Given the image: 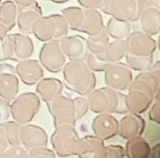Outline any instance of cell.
I'll return each instance as SVG.
<instances>
[{"instance_id":"6da1fadb","label":"cell","mask_w":160,"mask_h":158,"mask_svg":"<svg viewBox=\"0 0 160 158\" xmlns=\"http://www.w3.org/2000/svg\"><path fill=\"white\" fill-rule=\"evenodd\" d=\"M160 62L153 63L149 70L141 72L130 84L126 95L128 113L142 114L149 109L155 96L159 92Z\"/></svg>"},{"instance_id":"7a4b0ae2","label":"cell","mask_w":160,"mask_h":158,"mask_svg":"<svg viewBox=\"0 0 160 158\" xmlns=\"http://www.w3.org/2000/svg\"><path fill=\"white\" fill-rule=\"evenodd\" d=\"M46 104L53 117L55 127L62 125H75L77 120L82 118L89 110L87 98L82 96L70 99L60 95Z\"/></svg>"},{"instance_id":"3957f363","label":"cell","mask_w":160,"mask_h":158,"mask_svg":"<svg viewBox=\"0 0 160 158\" xmlns=\"http://www.w3.org/2000/svg\"><path fill=\"white\" fill-rule=\"evenodd\" d=\"M89 110L95 114H125L128 112L126 95L120 91L106 87L93 89L87 95Z\"/></svg>"},{"instance_id":"277c9868","label":"cell","mask_w":160,"mask_h":158,"mask_svg":"<svg viewBox=\"0 0 160 158\" xmlns=\"http://www.w3.org/2000/svg\"><path fill=\"white\" fill-rule=\"evenodd\" d=\"M64 84L70 91L81 95H87L96 86L95 73L84 61L66 63L62 68Z\"/></svg>"},{"instance_id":"5b68a950","label":"cell","mask_w":160,"mask_h":158,"mask_svg":"<svg viewBox=\"0 0 160 158\" xmlns=\"http://www.w3.org/2000/svg\"><path fill=\"white\" fill-rule=\"evenodd\" d=\"M69 26L64 17L60 14H52L38 17L32 27V34L41 42L60 40L67 36Z\"/></svg>"},{"instance_id":"8992f818","label":"cell","mask_w":160,"mask_h":158,"mask_svg":"<svg viewBox=\"0 0 160 158\" xmlns=\"http://www.w3.org/2000/svg\"><path fill=\"white\" fill-rule=\"evenodd\" d=\"M40 106L41 99L37 93L24 92L14 99L9 109L13 120L20 125H25L34 118Z\"/></svg>"},{"instance_id":"52a82bcc","label":"cell","mask_w":160,"mask_h":158,"mask_svg":"<svg viewBox=\"0 0 160 158\" xmlns=\"http://www.w3.org/2000/svg\"><path fill=\"white\" fill-rule=\"evenodd\" d=\"M80 137L72 125L56 127L51 136V144L54 151L60 157L76 156Z\"/></svg>"},{"instance_id":"ba28073f","label":"cell","mask_w":160,"mask_h":158,"mask_svg":"<svg viewBox=\"0 0 160 158\" xmlns=\"http://www.w3.org/2000/svg\"><path fill=\"white\" fill-rule=\"evenodd\" d=\"M145 8L141 0H106L100 9L112 17L131 23L139 20Z\"/></svg>"},{"instance_id":"9c48e42d","label":"cell","mask_w":160,"mask_h":158,"mask_svg":"<svg viewBox=\"0 0 160 158\" xmlns=\"http://www.w3.org/2000/svg\"><path fill=\"white\" fill-rule=\"evenodd\" d=\"M40 64L51 73H58L67 63V56L62 52L59 40L45 42L39 53Z\"/></svg>"},{"instance_id":"30bf717a","label":"cell","mask_w":160,"mask_h":158,"mask_svg":"<svg viewBox=\"0 0 160 158\" xmlns=\"http://www.w3.org/2000/svg\"><path fill=\"white\" fill-rule=\"evenodd\" d=\"M127 53L134 56H152L157 48V42L152 35L142 31L131 32L125 39Z\"/></svg>"},{"instance_id":"8fae6325","label":"cell","mask_w":160,"mask_h":158,"mask_svg":"<svg viewBox=\"0 0 160 158\" xmlns=\"http://www.w3.org/2000/svg\"><path fill=\"white\" fill-rule=\"evenodd\" d=\"M104 72L106 86L120 92L128 90L133 80L132 70L125 63H112Z\"/></svg>"},{"instance_id":"7c38bea8","label":"cell","mask_w":160,"mask_h":158,"mask_svg":"<svg viewBox=\"0 0 160 158\" xmlns=\"http://www.w3.org/2000/svg\"><path fill=\"white\" fill-rule=\"evenodd\" d=\"M19 92V78L15 67L9 64H0V96L12 101Z\"/></svg>"},{"instance_id":"4fadbf2b","label":"cell","mask_w":160,"mask_h":158,"mask_svg":"<svg viewBox=\"0 0 160 158\" xmlns=\"http://www.w3.org/2000/svg\"><path fill=\"white\" fill-rule=\"evenodd\" d=\"M59 41L62 52L70 60H85L88 49L84 37L81 35L65 36Z\"/></svg>"},{"instance_id":"5bb4252c","label":"cell","mask_w":160,"mask_h":158,"mask_svg":"<svg viewBox=\"0 0 160 158\" xmlns=\"http://www.w3.org/2000/svg\"><path fill=\"white\" fill-rule=\"evenodd\" d=\"M92 128L95 136L108 140L118 135L119 120L112 114L102 113L95 117Z\"/></svg>"},{"instance_id":"9a60e30c","label":"cell","mask_w":160,"mask_h":158,"mask_svg":"<svg viewBox=\"0 0 160 158\" xmlns=\"http://www.w3.org/2000/svg\"><path fill=\"white\" fill-rule=\"evenodd\" d=\"M20 139L27 150L48 145V135L45 130L42 127L30 125L29 123L20 126Z\"/></svg>"},{"instance_id":"2e32d148","label":"cell","mask_w":160,"mask_h":158,"mask_svg":"<svg viewBox=\"0 0 160 158\" xmlns=\"http://www.w3.org/2000/svg\"><path fill=\"white\" fill-rule=\"evenodd\" d=\"M15 70L19 79L28 85L37 84L44 76L42 66L36 59H27L18 61Z\"/></svg>"},{"instance_id":"e0dca14e","label":"cell","mask_w":160,"mask_h":158,"mask_svg":"<svg viewBox=\"0 0 160 158\" xmlns=\"http://www.w3.org/2000/svg\"><path fill=\"white\" fill-rule=\"evenodd\" d=\"M146 128V123L141 114H131L124 116L119 121L118 135L128 139L142 135Z\"/></svg>"},{"instance_id":"ac0fdd59","label":"cell","mask_w":160,"mask_h":158,"mask_svg":"<svg viewBox=\"0 0 160 158\" xmlns=\"http://www.w3.org/2000/svg\"><path fill=\"white\" fill-rule=\"evenodd\" d=\"M43 16L42 9L37 1L25 7H18L17 23L22 34H32V27L38 17Z\"/></svg>"},{"instance_id":"d6986e66","label":"cell","mask_w":160,"mask_h":158,"mask_svg":"<svg viewBox=\"0 0 160 158\" xmlns=\"http://www.w3.org/2000/svg\"><path fill=\"white\" fill-rule=\"evenodd\" d=\"M63 84L60 80L55 78H42L37 83L36 92L45 103L52 101L62 94Z\"/></svg>"},{"instance_id":"ffe728a7","label":"cell","mask_w":160,"mask_h":158,"mask_svg":"<svg viewBox=\"0 0 160 158\" xmlns=\"http://www.w3.org/2000/svg\"><path fill=\"white\" fill-rule=\"evenodd\" d=\"M12 41L13 58L12 60L20 61L30 59L34 53V43L28 34L16 33L11 34Z\"/></svg>"},{"instance_id":"44dd1931","label":"cell","mask_w":160,"mask_h":158,"mask_svg":"<svg viewBox=\"0 0 160 158\" xmlns=\"http://www.w3.org/2000/svg\"><path fill=\"white\" fill-rule=\"evenodd\" d=\"M105 28L102 15L95 9H84V21L78 31L95 35Z\"/></svg>"},{"instance_id":"7402d4cb","label":"cell","mask_w":160,"mask_h":158,"mask_svg":"<svg viewBox=\"0 0 160 158\" xmlns=\"http://www.w3.org/2000/svg\"><path fill=\"white\" fill-rule=\"evenodd\" d=\"M140 26L142 31L150 35H156L160 31V9L146 7L140 16Z\"/></svg>"},{"instance_id":"603a6c76","label":"cell","mask_w":160,"mask_h":158,"mask_svg":"<svg viewBox=\"0 0 160 158\" xmlns=\"http://www.w3.org/2000/svg\"><path fill=\"white\" fill-rule=\"evenodd\" d=\"M125 154L128 158H148L150 156L151 145L142 135L128 139Z\"/></svg>"},{"instance_id":"cb8c5ba5","label":"cell","mask_w":160,"mask_h":158,"mask_svg":"<svg viewBox=\"0 0 160 158\" xmlns=\"http://www.w3.org/2000/svg\"><path fill=\"white\" fill-rule=\"evenodd\" d=\"M126 54L127 46L124 39H116L113 42H109L105 51L97 56L103 60L112 64L121 60Z\"/></svg>"},{"instance_id":"d4e9b609","label":"cell","mask_w":160,"mask_h":158,"mask_svg":"<svg viewBox=\"0 0 160 158\" xmlns=\"http://www.w3.org/2000/svg\"><path fill=\"white\" fill-rule=\"evenodd\" d=\"M18 6L13 1L0 3V23L6 26L9 31L12 30L17 23Z\"/></svg>"},{"instance_id":"484cf974","label":"cell","mask_w":160,"mask_h":158,"mask_svg":"<svg viewBox=\"0 0 160 158\" xmlns=\"http://www.w3.org/2000/svg\"><path fill=\"white\" fill-rule=\"evenodd\" d=\"M109 37L114 39H124L131 33L130 22L123 21L115 17H111L106 27Z\"/></svg>"},{"instance_id":"4316f807","label":"cell","mask_w":160,"mask_h":158,"mask_svg":"<svg viewBox=\"0 0 160 158\" xmlns=\"http://www.w3.org/2000/svg\"><path fill=\"white\" fill-rule=\"evenodd\" d=\"M88 52L95 55L102 54L109 42V36L106 27L102 31L95 35H89L86 39Z\"/></svg>"},{"instance_id":"83f0119b","label":"cell","mask_w":160,"mask_h":158,"mask_svg":"<svg viewBox=\"0 0 160 158\" xmlns=\"http://www.w3.org/2000/svg\"><path fill=\"white\" fill-rule=\"evenodd\" d=\"M61 12L68 23L69 29L79 31L84 21V9L78 6H70L62 9Z\"/></svg>"},{"instance_id":"f1b7e54d","label":"cell","mask_w":160,"mask_h":158,"mask_svg":"<svg viewBox=\"0 0 160 158\" xmlns=\"http://www.w3.org/2000/svg\"><path fill=\"white\" fill-rule=\"evenodd\" d=\"M127 64L131 70L143 72L149 70L153 64V55L148 56H134L127 53L126 56Z\"/></svg>"},{"instance_id":"f546056e","label":"cell","mask_w":160,"mask_h":158,"mask_svg":"<svg viewBox=\"0 0 160 158\" xmlns=\"http://www.w3.org/2000/svg\"><path fill=\"white\" fill-rule=\"evenodd\" d=\"M5 135L8 144L10 146L20 145L21 144L20 139V129L21 125L17 121H7L2 124Z\"/></svg>"},{"instance_id":"4dcf8cb0","label":"cell","mask_w":160,"mask_h":158,"mask_svg":"<svg viewBox=\"0 0 160 158\" xmlns=\"http://www.w3.org/2000/svg\"><path fill=\"white\" fill-rule=\"evenodd\" d=\"M88 67L93 72H104L107 67L110 65V63L103 60L97 55L88 52L84 60Z\"/></svg>"},{"instance_id":"1f68e13d","label":"cell","mask_w":160,"mask_h":158,"mask_svg":"<svg viewBox=\"0 0 160 158\" xmlns=\"http://www.w3.org/2000/svg\"><path fill=\"white\" fill-rule=\"evenodd\" d=\"M13 49L11 34H6L0 40V61H6L8 59L12 60Z\"/></svg>"},{"instance_id":"d6a6232c","label":"cell","mask_w":160,"mask_h":158,"mask_svg":"<svg viewBox=\"0 0 160 158\" xmlns=\"http://www.w3.org/2000/svg\"><path fill=\"white\" fill-rule=\"evenodd\" d=\"M126 156L125 149L120 145H105L99 158H123Z\"/></svg>"},{"instance_id":"836d02e7","label":"cell","mask_w":160,"mask_h":158,"mask_svg":"<svg viewBox=\"0 0 160 158\" xmlns=\"http://www.w3.org/2000/svg\"><path fill=\"white\" fill-rule=\"evenodd\" d=\"M30 158H55L56 153L47 146L34 147L28 150Z\"/></svg>"},{"instance_id":"e575fe53","label":"cell","mask_w":160,"mask_h":158,"mask_svg":"<svg viewBox=\"0 0 160 158\" xmlns=\"http://www.w3.org/2000/svg\"><path fill=\"white\" fill-rule=\"evenodd\" d=\"M1 157H13V158H27L29 157L28 151L20 145H13L10 148L6 149L2 154Z\"/></svg>"},{"instance_id":"d590c367","label":"cell","mask_w":160,"mask_h":158,"mask_svg":"<svg viewBox=\"0 0 160 158\" xmlns=\"http://www.w3.org/2000/svg\"><path fill=\"white\" fill-rule=\"evenodd\" d=\"M148 118L152 122L159 124L160 123V108H159V92H158L155 96L154 100L149 107Z\"/></svg>"},{"instance_id":"8d00e7d4","label":"cell","mask_w":160,"mask_h":158,"mask_svg":"<svg viewBox=\"0 0 160 158\" xmlns=\"http://www.w3.org/2000/svg\"><path fill=\"white\" fill-rule=\"evenodd\" d=\"M84 9H101L106 0H77Z\"/></svg>"},{"instance_id":"74e56055","label":"cell","mask_w":160,"mask_h":158,"mask_svg":"<svg viewBox=\"0 0 160 158\" xmlns=\"http://www.w3.org/2000/svg\"><path fill=\"white\" fill-rule=\"evenodd\" d=\"M9 101L0 98V122L7 120L10 116V109H9Z\"/></svg>"},{"instance_id":"f35d334b","label":"cell","mask_w":160,"mask_h":158,"mask_svg":"<svg viewBox=\"0 0 160 158\" xmlns=\"http://www.w3.org/2000/svg\"><path fill=\"white\" fill-rule=\"evenodd\" d=\"M8 145H9V144L6 140L2 124V125H0V157H1L2 154L4 153L5 150L8 148Z\"/></svg>"},{"instance_id":"ab89813d","label":"cell","mask_w":160,"mask_h":158,"mask_svg":"<svg viewBox=\"0 0 160 158\" xmlns=\"http://www.w3.org/2000/svg\"><path fill=\"white\" fill-rule=\"evenodd\" d=\"M145 7H156L160 9V0H141Z\"/></svg>"},{"instance_id":"60d3db41","label":"cell","mask_w":160,"mask_h":158,"mask_svg":"<svg viewBox=\"0 0 160 158\" xmlns=\"http://www.w3.org/2000/svg\"><path fill=\"white\" fill-rule=\"evenodd\" d=\"M149 157L159 158V142H156L151 147V152H150Z\"/></svg>"},{"instance_id":"b9f144b4","label":"cell","mask_w":160,"mask_h":158,"mask_svg":"<svg viewBox=\"0 0 160 158\" xmlns=\"http://www.w3.org/2000/svg\"><path fill=\"white\" fill-rule=\"evenodd\" d=\"M35 0H13L18 7H25L32 4Z\"/></svg>"},{"instance_id":"7bdbcfd3","label":"cell","mask_w":160,"mask_h":158,"mask_svg":"<svg viewBox=\"0 0 160 158\" xmlns=\"http://www.w3.org/2000/svg\"><path fill=\"white\" fill-rule=\"evenodd\" d=\"M9 31L8 30V28H6V26H4V25L2 24V23H0V40H1V39H2L3 38H4L5 36L8 34V32H9Z\"/></svg>"},{"instance_id":"ee69618b","label":"cell","mask_w":160,"mask_h":158,"mask_svg":"<svg viewBox=\"0 0 160 158\" xmlns=\"http://www.w3.org/2000/svg\"><path fill=\"white\" fill-rule=\"evenodd\" d=\"M49 1L52 2V3H59V4H61V3H67V2L70 1V0H49Z\"/></svg>"},{"instance_id":"f6af8a7d","label":"cell","mask_w":160,"mask_h":158,"mask_svg":"<svg viewBox=\"0 0 160 158\" xmlns=\"http://www.w3.org/2000/svg\"><path fill=\"white\" fill-rule=\"evenodd\" d=\"M1 1H2V0H0V3H1Z\"/></svg>"}]
</instances>
